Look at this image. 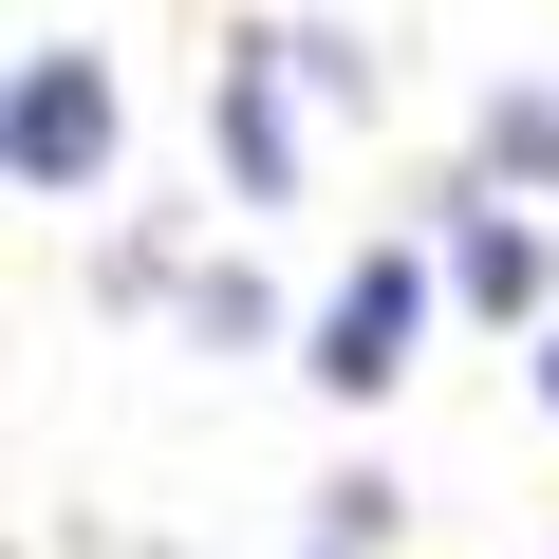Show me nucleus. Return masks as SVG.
Returning a JSON list of instances; mask_svg holds the SVG:
<instances>
[{"instance_id":"nucleus-1","label":"nucleus","mask_w":559,"mask_h":559,"mask_svg":"<svg viewBox=\"0 0 559 559\" xmlns=\"http://www.w3.org/2000/svg\"><path fill=\"white\" fill-rule=\"evenodd\" d=\"M94 168H112V75H94L75 38H38V57H20V187L75 205Z\"/></svg>"},{"instance_id":"nucleus-2","label":"nucleus","mask_w":559,"mask_h":559,"mask_svg":"<svg viewBox=\"0 0 559 559\" xmlns=\"http://www.w3.org/2000/svg\"><path fill=\"white\" fill-rule=\"evenodd\" d=\"M411 318H429V261L373 242V261L336 280V318H318V392H392V373H411Z\"/></svg>"},{"instance_id":"nucleus-3","label":"nucleus","mask_w":559,"mask_h":559,"mask_svg":"<svg viewBox=\"0 0 559 559\" xmlns=\"http://www.w3.org/2000/svg\"><path fill=\"white\" fill-rule=\"evenodd\" d=\"M261 57H280V38H261ZM261 57H224V168L280 205V187H299V131H280V75H261Z\"/></svg>"},{"instance_id":"nucleus-4","label":"nucleus","mask_w":559,"mask_h":559,"mask_svg":"<svg viewBox=\"0 0 559 559\" xmlns=\"http://www.w3.org/2000/svg\"><path fill=\"white\" fill-rule=\"evenodd\" d=\"M448 261H466V299H485V318H540V224H466Z\"/></svg>"},{"instance_id":"nucleus-5","label":"nucleus","mask_w":559,"mask_h":559,"mask_svg":"<svg viewBox=\"0 0 559 559\" xmlns=\"http://www.w3.org/2000/svg\"><path fill=\"white\" fill-rule=\"evenodd\" d=\"M187 318H205V355H261V336H280V299H261L242 261H205V299H187Z\"/></svg>"},{"instance_id":"nucleus-6","label":"nucleus","mask_w":559,"mask_h":559,"mask_svg":"<svg viewBox=\"0 0 559 559\" xmlns=\"http://www.w3.org/2000/svg\"><path fill=\"white\" fill-rule=\"evenodd\" d=\"M485 168H522V187H540V168H559V94H503V112H485Z\"/></svg>"},{"instance_id":"nucleus-7","label":"nucleus","mask_w":559,"mask_h":559,"mask_svg":"<svg viewBox=\"0 0 559 559\" xmlns=\"http://www.w3.org/2000/svg\"><path fill=\"white\" fill-rule=\"evenodd\" d=\"M540 411H559V336H540Z\"/></svg>"}]
</instances>
